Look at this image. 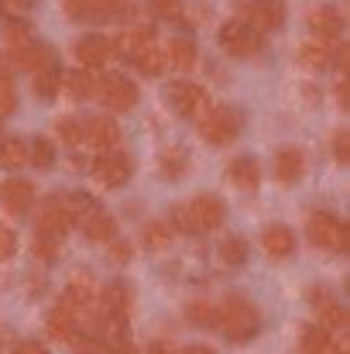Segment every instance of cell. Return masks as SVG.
I'll use <instances>...</instances> for the list:
<instances>
[{"label":"cell","instance_id":"obj_1","mask_svg":"<svg viewBox=\"0 0 350 354\" xmlns=\"http://www.w3.org/2000/svg\"><path fill=\"white\" fill-rule=\"evenodd\" d=\"M224 221H227V203L220 196H213V193H200L193 203L172 210V224L168 227L179 231V234L200 237V234H210V231L224 227Z\"/></svg>","mask_w":350,"mask_h":354},{"label":"cell","instance_id":"obj_2","mask_svg":"<svg viewBox=\"0 0 350 354\" xmlns=\"http://www.w3.org/2000/svg\"><path fill=\"white\" fill-rule=\"evenodd\" d=\"M217 327L224 330V337L233 344H244V341H254L257 330H261V313L257 306L247 299V296H227L220 306H217Z\"/></svg>","mask_w":350,"mask_h":354},{"label":"cell","instance_id":"obj_3","mask_svg":"<svg viewBox=\"0 0 350 354\" xmlns=\"http://www.w3.org/2000/svg\"><path fill=\"white\" fill-rule=\"evenodd\" d=\"M240 127H244V114L231 107V104H220V107H210L203 118H200V134H203V141L206 145H231L233 138L240 134Z\"/></svg>","mask_w":350,"mask_h":354},{"label":"cell","instance_id":"obj_4","mask_svg":"<svg viewBox=\"0 0 350 354\" xmlns=\"http://www.w3.org/2000/svg\"><path fill=\"white\" fill-rule=\"evenodd\" d=\"M93 97L100 100V107H107V111H114V114H124V111H130V107L137 104V86H134L127 76L110 73V76L97 80V93H93Z\"/></svg>","mask_w":350,"mask_h":354},{"label":"cell","instance_id":"obj_5","mask_svg":"<svg viewBox=\"0 0 350 354\" xmlns=\"http://www.w3.org/2000/svg\"><path fill=\"white\" fill-rule=\"evenodd\" d=\"M306 231H309V241L316 248H323V251H347V241H350L347 224L340 217H333V214H313Z\"/></svg>","mask_w":350,"mask_h":354},{"label":"cell","instance_id":"obj_6","mask_svg":"<svg viewBox=\"0 0 350 354\" xmlns=\"http://www.w3.org/2000/svg\"><path fill=\"white\" fill-rule=\"evenodd\" d=\"M168 104L179 118L186 120H200L213 104H210V93L200 86V83H172L168 90Z\"/></svg>","mask_w":350,"mask_h":354},{"label":"cell","instance_id":"obj_7","mask_svg":"<svg viewBox=\"0 0 350 354\" xmlns=\"http://www.w3.org/2000/svg\"><path fill=\"white\" fill-rule=\"evenodd\" d=\"M220 45H224V52L233 55V59H251V55L261 52L264 38H261L251 24H244V21H227V24L220 28Z\"/></svg>","mask_w":350,"mask_h":354},{"label":"cell","instance_id":"obj_8","mask_svg":"<svg viewBox=\"0 0 350 354\" xmlns=\"http://www.w3.org/2000/svg\"><path fill=\"white\" fill-rule=\"evenodd\" d=\"M93 179L107 189H120L130 176H134V158L124 155V151H104L97 162H93Z\"/></svg>","mask_w":350,"mask_h":354},{"label":"cell","instance_id":"obj_9","mask_svg":"<svg viewBox=\"0 0 350 354\" xmlns=\"http://www.w3.org/2000/svg\"><path fill=\"white\" fill-rule=\"evenodd\" d=\"M244 24H251L257 35L282 31V24H285V0H247L244 3Z\"/></svg>","mask_w":350,"mask_h":354},{"label":"cell","instance_id":"obj_10","mask_svg":"<svg viewBox=\"0 0 350 354\" xmlns=\"http://www.w3.org/2000/svg\"><path fill=\"white\" fill-rule=\"evenodd\" d=\"M309 303H313V313H316V327H323L327 334H344L347 327V310L327 292V289H313L309 292Z\"/></svg>","mask_w":350,"mask_h":354},{"label":"cell","instance_id":"obj_11","mask_svg":"<svg viewBox=\"0 0 350 354\" xmlns=\"http://www.w3.org/2000/svg\"><path fill=\"white\" fill-rule=\"evenodd\" d=\"M72 52H76V62H79L86 73L104 69V66L114 59V45H110V38H104V35H83V38L72 45Z\"/></svg>","mask_w":350,"mask_h":354},{"label":"cell","instance_id":"obj_12","mask_svg":"<svg viewBox=\"0 0 350 354\" xmlns=\"http://www.w3.org/2000/svg\"><path fill=\"white\" fill-rule=\"evenodd\" d=\"M117 141H120V127H117L114 118L93 114V118L83 120V145H90L104 155V151H114Z\"/></svg>","mask_w":350,"mask_h":354},{"label":"cell","instance_id":"obj_13","mask_svg":"<svg viewBox=\"0 0 350 354\" xmlns=\"http://www.w3.org/2000/svg\"><path fill=\"white\" fill-rule=\"evenodd\" d=\"M69 231H72V221L62 210V203L59 200H48L45 210L38 214V221H35V237H45V241H59L62 244V237L69 234Z\"/></svg>","mask_w":350,"mask_h":354},{"label":"cell","instance_id":"obj_14","mask_svg":"<svg viewBox=\"0 0 350 354\" xmlns=\"http://www.w3.org/2000/svg\"><path fill=\"white\" fill-rule=\"evenodd\" d=\"M7 62H10V69L38 73V69H45V66H52V62H55V52H52L45 41H35V38H31V41H24V45L10 48Z\"/></svg>","mask_w":350,"mask_h":354},{"label":"cell","instance_id":"obj_15","mask_svg":"<svg viewBox=\"0 0 350 354\" xmlns=\"http://www.w3.org/2000/svg\"><path fill=\"white\" fill-rule=\"evenodd\" d=\"M31 203H35V186H31L28 179L17 176V179H3V183H0V207H3L10 217L28 214Z\"/></svg>","mask_w":350,"mask_h":354},{"label":"cell","instance_id":"obj_16","mask_svg":"<svg viewBox=\"0 0 350 354\" xmlns=\"http://www.w3.org/2000/svg\"><path fill=\"white\" fill-rule=\"evenodd\" d=\"M66 10L76 21L97 24V21H110L117 14H124V0H66Z\"/></svg>","mask_w":350,"mask_h":354},{"label":"cell","instance_id":"obj_17","mask_svg":"<svg viewBox=\"0 0 350 354\" xmlns=\"http://www.w3.org/2000/svg\"><path fill=\"white\" fill-rule=\"evenodd\" d=\"M309 31H313V38L333 45V41L340 38V31H344V17H340V10L330 7V3L313 7V10H309Z\"/></svg>","mask_w":350,"mask_h":354},{"label":"cell","instance_id":"obj_18","mask_svg":"<svg viewBox=\"0 0 350 354\" xmlns=\"http://www.w3.org/2000/svg\"><path fill=\"white\" fill-rule=\"evenodd\" d=\"M271 172H275V179L285 183V186L299 183V179L306 176V151L295 148V145L278 148V155H275V162H271Z\"/></svg>","mask_w":350,"mask_h":354},{"label":"cell","instance_id":"obj_19","mask_svg":"<svg viewBox=\"0 0 350 354\" xmlns=\"http://www.w3.org/2000/svg\"><path fill=\"white\" fill-rule=\"evenodd\" d=\"M302 354H347L344 334H327L323 327H306L302 330Z\"/></svg>","mask_w":350,"mask_h":354},{"label":"cell","instance_id":"obj_20","mask_svg":"<svg viewBox=\"0 0 350 354\" xmlns=\"http://www.w3.org/2000/svg\"><path fill=\"white\" fill-rule=\"evenodd\" d=\"M110 45H114V55H124V59H134V55H137L141 48L155 45V31H151L148 24H134V28L120 31L117 38H110Z\"/></svg>","mask_w":350,"mask_h":354},{"label":"cell","instance_id":"obj_21","mask_svg":"<svg viewBox=\"0 0 350 354\" xmlns=\"http://www.w3.org/2000/svg\"><path fill=\"white\" fill-rule=\"evenodd\" d=\"M227 176H231L233 186L244 189V193H254V189L261 186V165H257L254 155H240V158H233L231 169H227Z\"/></svg>","mask_w":350,"mask_h":354},{"label":"cell","instance_id":"obj_22","mask_svg":"<svg viewBox=\"0 0 350 354\" xmlns=\"http://www.w3.org/2000/svg\"><path fill=\"white\" fill-rule=\"evenodd\" d=\"M261 248L268 258H289L295 251V234L285 227V224H271L261 231Z\"/></svg>","mask_w":350,"mask_h":354},{"label":"cell","instance_id":"obj_23","mask_svg":"<svg viewBox=\"0 0 350 354\" xmlns=\"http://www.w3.org/2000/svg\"><path fill=\"white\" fill-rule=\"evenodd\" d=\"M97 310L100 313H114V317H130V289L124 282H110L97 296Z\"/></svg>","mask_w":350,"mask_h":354},{"label":"cell","instance_id":"obj_24","mask_svg":"<svg viewBox=\"0 0 350 354\" xmlns=\"http://www.w3.org/2000/svg\"><path fill=\"white\" fill-rule=\"evenodd\" d=\"M299 62L306 66V69H330L333 66V45H327V41H320V38H309V41H302L299 45Z\"/></svg>","mask_w":350,"mask_h":354},{"label":"cell","instance_id":"obj_25","mask_svg":"<svg viewBox=\"0 0 350 354\" xmlns=\"http://www.w3.org/2000/svg\"><path fill=\"white\" fill-rule=\"evenodd\" d=\"M45 327H48V337H52V341H62V344H69V341L79 334V324H76V317H72L66 306H59V303H55V310L48 313Z\"/></svg>","mask_w":350,"mask_h":354},{"label":"cell","instance_id":"obj_26","mask_svg":"<svg viewBox=\"0 0 350 354\" xmlns=\"http://www.w3.org/2000/svg\"><path fill=\"white\" fill-rule=\"evenodd\" d=\"M79 227H83V234L90 237L93 244H110V241L117 237V221L110 217V214H104V210L90 214Z\"/></svg>","mask_w":350,"mask_h":354},{"label":"cell","instance_id":"obj_27","mask_svg":"<svg viewBox=\"0 0 350 354\" xmlns=\"http://www.w3.org/2000/svg\"><path fill=\"white\" fill-rule=\"evenodd\" d=\"M165 59H168L172 69L189 73V69L196 66V41H193V38H172L168 48H165Z\"/></svg>","mask_w":350,"mask_h":354},{"label":"cell","instance_id":"obj_28","mask_svg":"<svg viewBox=\"0 0 350 354\" xmlns=\"http://www.w3.org/2000/svg\"><path fill=\"white\" fill-rule=\"evenodd\" d=\"M158 172H162L168 183L182 179V176L189 172V151H186V148H165L162 158H158Z\"/></svg>","mask_w":350,"mask_h":354},{"label":"cell","instance_id":"obj_29","mask_svg":"<svg viewBox=\"0 0 350 354\" xmlns=\"http://www.w3.org/2000/svg\"><path fill=\"white\" fill-rule=\"evenodd\" d=\"M28 165V145L17 138V134H10V138H0V169H24Z\"/></svg>","mask_w":350,"mask_h":354},{"label":"cell","instance_id":"obj_30","mask_svg":"<svg viewBox=\"0 0 350 354\" xmlns=\"http://www.w3.org/2000/svg\"><path fill=\"white\" fill-rule=\"evenodd\" d=\"M130 62H134V66H137V73H144V76H162V73L168 69L165 48H158V45H148V48H141V52H137Z\"/></svg>","mask_w":350,"mask_h":354},{"label":"cell","instance_id":"obj_31","mask_svg":"<svg viewBox=\"0 0 350 354\" xmlns=\"http://www.w3.org/2000/svg\"><path fill=\"white\" fill-rule=\"evenodd\" d=\"M59 203H62V210L69 214V221H72V224H83L90 214H97V210H100V207H97V200H93L90 193H69V196H62Z\"/></svg>","mask_w":350,"mask_h":354},{"label":"cell","instance_id":"obj_32","mask_svg":"<svg viewBox=\"0 0 350 354\" xmlns=\"http://www.w3.org/2000/svg\"><path fill=\"white\" fill-rule=\"evenodd\" d=\"M59 90H62V69H59L55 62L35 73V97H38V100H52Z\"/></svg>","mask_w":350,"mask_h":354},{"label":"cell","instance_id":"obj_33","mask_svg":"<svg viewBox=\"0 0 350 354\" xmlns=\"http://www.w3.org/2000/svg\"><path fill=\"white\" fill-rule=\"evenodd\" d=\"M62 86H66V93H69L72 100H90V97L97 93V80H93V76H90L86 69L62 76Z\"/></svg>","mask_w":350,"mask_h":354},{"label":"cell","instance_id":"obj_34","mask_svg":"<svg viewBox=\"0 0 350 354\" xmlns=\"http://www.w3.org/2000/svg\"><path fill=\"white\" fill-rule=\"evenodd\" d=\"M28 165H35V169H41V172L55 169V145H52L45 134H38V138L31 141V148H28Z\"/></svg>","mask_w":350,"mask_h":354},{"label":"cell","instance_id":"obj_35","mask_svg":"<svg viewBox=\"0 0 350 354\" xmlns=\"http://www.w3.org/2000/svg\"><path fill=\"white\" fill-rule=\"evenodd\" d=\"M186 320H189L193 327L213 330V327H217V303H213V299H196V303H189Z\"/></svg>","mask_w":350,"mask_h":354},{"label":"cell","instance_id":"obj_36","mask_svg":"<svg viewBox=\"0 0 350 354\" xmlns=\"http://www.w3.org/2000/svg\"><path fill=\"white\" fill-rule=\"evenodd\" d=\"M141 241H144L148 251H168V248H172V227H168L165 221H151V224L144 227Z\"/></svg>","mask_w":350,"mask_h":354},{"label":"cell","instance_id":"obj_37","mask_svg":"<svg viewBox=\"0 0 350 354\" xmlns=\"http://www.w3.org/2000/svg\"><path fill=\"white\" fill-rule=\"evenodd\" d=\"M220 261L227 265V268H240L244 261H247V241L244 237H224L220 241Z\"/></svg>","mask_w":350,"mask_h":354},{"label":"cell","instance_id":"obj_38","mask_svg":"<svg viewBox=\"0 0 350 354\" xmlns=\"http://www.w3.org/2000/svg\"><path fill=\"white\" fill-rule=\"evenodd\" d=\"M55 138L66 145H83V120L79 118H59L55 120Z\"/></svg>","mask_w":350,"mask_h":354},{"label":"cell","instance_id":"obj_39","mask_svg":"<svg viewBox=\"0 0 350 354\" xmlns=\"http://www.w3.org/2000/svg\"><path fill=\"white\" fill-rule=\"evenodd\" d=\"M69 344H72L76 354H107V344L100 337H93V334H76Z\"/></svg>","mask_w":350,"mask_h":354},{"label":"cell","instance_id":"obj_40","mask_svg":"<svg viewBox=\"0 0 350 354\" xmlns=\"http://www.w3.org/2000/svg\"><path fill=\"white\" fill-rule=\"evenodd\" d=\"M3 35H7V41H10V48H17V45H24V41H31V28H28L24 21H7V28H3Z\"/></svg>","mask_w":350,"mask_h":354},{"label":"cell","instance_id":"obj_41","mask_svg":"<svg viewBox=\"0 0 350 354\" xmlns=\"http://www.w3.org/2000/svg\"><path fill=\"white\" fill-rule=\"evenodd\" d=\"M17 107V93H14V83L10 80H0V118H10Z\"/></svg>","mask_w":350,"mask_h":354},{"label":"cell","instance_id":"obj_42","mask_svg":"<svg viewBox=\"0 0 350 354\" xmlns=\"http://www.w3.org/2000/svg\"><path fill=\"white\" fill-rule=\"evenodd\" d=\"M182 3H186V0H148V7H151L158 17H179Z\"/></svg>","mask_w":350,"mask_h":354},{"label":"cell","instance_id":"obj_43","mask_svg":"<svg viewBox=\"0 0 350 354\" xmlns=\"http://www.w3.org/2000/svg\"><path fill=\"white\" fill-rule=\"evenodd\" d=\"M333 155L340 165H350V131H337L333 138Z\"/></svg>","mask_w":350,"mask_h":354},{"label":"cell","instance_id":"obj_44","mask_svg":"<svg viewBox=\"0 0 350 354\" xmlns=\"http://www.w3.org/2000/svg\"><path fill=\"white\" fill-rule=\"evenodd\" d=\"M35 254L41 261H55L59 258V241H45V237H35Z\"/></svg>","mask_w":350,"mask_h":354},{"label":"cell","instance_id":"obj_45","mask_svg":"<svg viewBox=\"0 0 350 354\" xmlns=\"http://www.w3.org/2000/svg\"><path fill=\"white\" fill-rule=\"evenodd\" d=\"M17 251V237L10 227H0V261H7L10 254Z\"/></svg>","mask_w":350,"mask_h":354},{"label":"cell","instance_id":"obj_46","mask_svg":"<svg viewBox=\"0 0 350 354\" xmlns=\"http://www.w3.org/2000/svg\"><path fill=\"white\" fill-rule=\"evenodd\" d=\"M110 261H114V265H127V261H130V244H127V241H114Z\"/></svg>","mask_w":350,"mask_h":354},{"label":"cell","instance_id":"obj_47","mask_svg":"<svg viewBox=\"0 0 350 354\" xmlns=\"http://www.w3.org/2000/svg\"><path fill=\"white\" fill-rule=\"evenodd\" d=\"M10 354H48V351H45L38 341H21V344H17Z\"/></svg>","mask_w":350,"mask_h":354},{"label":"cell","instance_id":"obj_48","mask_svg":"<svg viewBox=\"0 0 350 354\" xmlns=\"http://www.w3.org/2000/svg\"><path fill=\"white\" fill-rule=\"evenodd\" d=\"M148 354H175V348H172V341H155Z\"/></svg>","mask_w":350,"mask_h":354},{"label":"cell","instance_id":"obj_49","mask_svg":"<svg viewBox=\"0 0 350 354\" xmlns=\"http://www.w3.org/2000/svg\"><path fill=\"white\" fill-rule=\"evenodd\" d=\"M107 354H141V351H137L134 344H127V341H124V344H114V348H107Z\"/></svg>","mask_w":350,"mask_h":354},{"label":"cell","instance_id":"obj_50","mask_svg":"<svg viewBox=\"0 0 350 354\" xmlns=\"http://www.w3.org/2000/svg\"><path fill=\"white\" fill-rule=\"evenodd\" d=\"M179 354H217V351L206 348V344H193V348H186V351H179Z\"/></svg>","mask_w":350,"mask_h":354},{"label":"cell","instance_id":"obj_51","mask_svg":"<svg viewBox=\"0 0 350 354\" xmlns=\"http://www.w3.org/2000/svg\"><path fill=\"white\" fill-rule=\"evenodd\" d=\"M7 3H10V7H31L35 0H7Z\"/></svg>","mask_w":350,"mask_h":354}]
</instances>
